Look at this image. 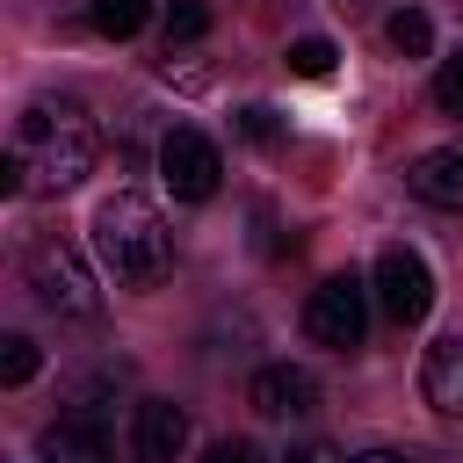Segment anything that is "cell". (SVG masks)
<instances>
[{
    "instance_id": "1",
    "label": "cell",
    "mask_w": 463,
    "mask_h": 463,
    "mask_svg": "<svg viewBox=\"0 0 463 463\" xmlns=\"http://www.w3.org/2000/svg\"><path fill=\"white\" fill-rule=\"evenodd\" d=\"M94 152H101V137H94L87 101L43 94L14 116V137L0 152V188L7 195H65L94 174Z\"/></svg>"
},
{
    "instance_id": "2",
    "label": "cell",
    "mask_w": 463,
    "mask_h": 463,
    "mask_svg": "<svg viewBox=\"0 0 463 463\" xmlns=\"http://www.w3.org/2000/svg\"><path fill=\"white\" fill-rule=\"evenodd\" d=\"M94 246H101V260H109L116 282H159L174 268V232H166L159 203L137 195V188H116L94 210Z\"/></svg>"
},
{
    "instance_id": "3",
    "label": "cell",
    "mask_w": 463,
    "mask_h": 463,
    "mask_svg": "<svg viewBox=\"0 0 463 463\" xmlns=\"http://www.w3.org/2000/svg\"><path fill=\"white\" fill-rule=\"evenodd\" d=\"M22 268H29V289H36L43 311H58V318H94L101 311V282H94V268L72 239H58V232L36 239Z\"/></svg>"
},
{
    "instance_id": "4",
    "label": "cell",
    "mask_w": 463,
    "mask_h": 463,
    "mask_svg": "<svg viewBox=\"0 0 463 463\" xmlns=\"http://www.w3.org/2000/svg\"><path fill=\"white\" fill-rule=\"evenodd\" d=\"M304 333L318 347H333V354H354L362 333H369V282L362 275H326L311 289V304H304Z\"/></svg>"
},
{
    "instance_id": "5",
    "label": "cell",
    "mask_w": 463,
    "mask_h": 463,
    "mask_svg": "<svg viewBox=\"0 0 463 463\" xmlns=\"http://www.w3.org/2000/svg\"><path fill=\"white\" fill-rule=\"evenodd\" d=\"M369 297H376V311L391 326H420L434 311V275H427V260L412 246H383L376 253V275H369Z\"/></svg>"
},
{
    "instance_id": "6",
    "label": "cell",
    "mask_w": 463,
    "mask_h": 463,
    "mask_svg": "<svg viewBox=\"0 0 463 463\" xmlns=\"http://www.w3.org/2000/svg\"><path fill=\"white\" fill-rule=\"evenodd\" d=\"M217 174H224V159H217V145L203 137V130H166V145H159V181L174 188V203H210L217 195Z\"/></svg>"
},
{
    "instance_id": "7",
    "label": "cell",
    "mask_w": 463,
    "mask_h": 463,
    "mask_svg": "<svg viewBox=\"0 0 463 463\" xmlns=\"http://www.w3.org/2000/svg\"><path fill=\"white\" fill-rule=\"evenodd\" d=\"M246 405H253L260 420H311V412H318V376L297 369V362H268V369H253Z\"/></svg>"
},
{
    "instance_id": "8",
    "label": "cell",
    "mask_w": 463,
    "mask_h": 463,
    "mask_svg": "<svg viewBox=\"0 0 463 463\" xmlns=\"http://www.w3.org/2000/svg\"><path fill=\"white\" fill-rule=\"evenodd\" d=\"M130 449H137V463H174L188 449V412L174 398H145L130 420Z\"/></svg>"
},
{
    "instance_id": "9",
    "label": "cell",
    "mask_w": 463,
    "mask_h": 463,
    "mask_svg": "<svg viewBox=\"0 0 463 463\" xmlns=\"http://www.w3.org/2000/svg\"><path fill=\"white\" fill-rule=\"evenodd\" d=\"M405 188L427 203V210H463V145H434L405 166Z\"/></svg>"
},
{
    "instance_id": "10",
    "label": "cell",
    "mask_w": 463,
    "mask_h": 463,
    "mask_svg": "<svg viewBox=\"0 0 463 463\" xmlns=\"http://www.w3.org/2000/svg\"><path fill=\"white\" fill-rule=\"evenodd\" d=\"M36 456H43V463H116V449H109L101 420H80V412L51 420V427L36 434Z\"/></svg>"
},
{
    "instance_id": "11",
    "label": "cell",
    "mask_w": 463,
    "mask_h": 463,
    "mask_svg": "<svg viewBox=\"0 0 463 463\" xmlns=\"http://www.w3.org/2000/svg\"><path fill=\"white\" fill-rule=\"evenodd\" d=\"M420 391H427L434 412L463 420V340H434V347H427V362H420Z\"/></svg>"
},
{
    "instance_id": "12",
    "label": "cell",
    "mask_w": 463,
    "mask_h": 463,
    "mask_svg": "<svg viewBox=\"0 0 463 463\" xmlns=\"http://www.w3.org/2000/svg\"><path fill=\"white\" fill-rule=\"evenodd\" d=\"M383 36H391L398 58H427V51H434V22H427L420 7H398V14L383 22Z\"/></svg>"
},
{
    "instance_id": "13",
    "label": "cell",
    "mask_w": 463,
    "mask_h": 463,
    "mask_svg": "<svg viewBox=\"0 0 463 463\" xmlns=\"http://www.w3.org/2000/svg\"><path fill=\"white\" fill-rule=\"evenodd\" d=\"M159 36H166V51H174V43H195V36H210V0H166V14H159Z\"/></svg>"
},
{
    "instance_id": "14",
    "label": "cell",
    "mask_w": 463,
    "mask_h": 463,
    "mask_svg": "<svg viewBox=\"0 0 463 463\" xmlns=\"http://www.w3.org/2000/svg\"><path fill=\"white\" fill-rule=\"evenodd\" d=\"M145 14H152V0H94V7H87V22H94L101 36H137Z\"/></svg>"
},
{
    "instance_id": "15",
    "label": "cell",
    "mask_w": 463,
    "mask_h": 463,
    "mask_svg": "<svg viewBox=\"0 0 463 463\" xmlns=\"http://www.w3.org/2000/svg\"><path fill=\"white\" fill-rule=\"evenodd\" d=\"M333 58H340V51H333L326 36H297V43H289V72H297V80H326Z\"/></svg>"
},
{
    "instance_id": "16",
    "label": "cell",
    "mask_w": 463,
    "mask_h": 463,
    "mask_svg": "<svg viewBox=\"0 0 463 463\" xmlns=\"http://www.w3.org/2000/svg\"><path fill=\"white\" fill-rule=\"evenodd\" d=\"M29 376H36V340H29V333H7V340H0V383L14 391V383H29Z\"/></svg>"
},
{
    "instance_id": "17",
    "label": "cell",
    "mask_w": 463,
    "mask_h": 463,
    "mask_svg": "<svg viewBox=\"0 0 463 463\" xmlns=\"http://www.w3.org/2000/svg\"><path fill=\"white\" fill-rule=\"evenodd\" d=\"M434 101H441V116H463V51H449L434 65Z\"/></svg>"
},
{
    "instance_id": "18",
    "label": "cell",
    "mask_w": 463,
    "mask_h": 463,
    "mask_svg": "<svg viewBox=\"0 0 463 463\" xmlns=\"http://www.w3.org/2000/svg\"><path fill=\"white\" fill-rule=\"evenodd\" d=\"M239 137H246V145H260V152H268V145H282V116H275V109H260V101H253V109H239Z\"/></svg>"
},
{
    "instance_id": "19",
    "label": "cell",
    "mask_w": 463,
    "mask_h": 463,
    "mask_svg": "<svg viewBox=\"0 0 463 463\" xmlns=\"http://www.w3.org/2000/svg\"><path fill=\"white\" fill-rule=\"evenodd\" d=\"M282 463H347V456H340L333 441H297V449H289Z\"/></svg>"
},
{
    "instance_id": "20",
    "label": "cell",
    "mask_w": 463,
    "mask_h": 463,
    "mask_svg": "<svg viewBox=\"0 0 463 463\" xmlns=\"http://www.w3.org/2000/svg\"><path fill=\"white\" fill-rule=\"evenodd\" d=\"M203 463H260V449H253V441H210Z\"/></svg>"
},
{
    "instance_id": "21",
    "label": "cell",
    "mask_w": 463,
    "mask_h": 463,
    "mask_svg": "<svg viewBox=\"0 0 463 463\" xmlns=\"http://www.w3.org/2000/svg\"><path fill=\"white\" fill-rule=\"evenodd\" d=\"M347 463H405L398 449H362V456H347Z\"/></svg>"
}]
</instances>
